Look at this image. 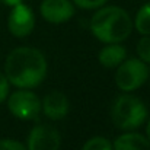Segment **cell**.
<instances>
[{
	"mask_svg": "<svg viewBox=\"0 0 150 150\" xmlns=\"http://www.w3.org/2000/svg\"><path fill=\"white\" fill-rule=\"evenodd\" d=\"M7 92H9V82H7L6 76L3 73H0V103L6 99Z\"/></svg>",
	"mask_w": 150,
	"mask_h": 150,
	"instance_id": "e0dca14e",
	"label": "cell"
},
{
	"mask_svg": "<svg viewBox=\"0 0 150 150\" xmlns=\"http://www.w3.org/2000/svg\"><path fill=\"white\" fill-rule=\"evenodd\" d=\"M9 111L19 120H34L41 112V99L31 91L21 89L7 99Z\"/></svg>",
	"mask_w": 150,
	"mask_h": 150,
	"instance_id": "5b68a950",
	"label": "cell"
},
{
	"mask_svg": "<svg viewBox=\"0 0 150 150\" xmlns=\"http://www.w3.org/2000/svg\"><path fill=\"white\" fill-rule=\"evenodd\" d=\"M82 150H112V143L102 136H96L89 139L83 144Z\"/></svg>",
	"mask_w": 150,
	"mask_h": 150,
	"instance_id": "4fadbf2b",
	"label": "cell"
},
{
	"mask_svg": "<svg viewBox=\"0 0 150 150\" xmlns=\"http://www.w3.org/2000/svg\"><path fill=\"white\" fill-rule=\"evenodd\" d=\"M73 1L77 7H82V9H98V7H102L108 0H73Z\"/></svg>",
	"mask_w": 150,
	"mask_h": 150,
	"instance_id": "9a60e30c",
	"label": "cell"
},
{
	"mask_svg": "<svg viewBox=\"0 0 150 150\" xmlns=\"http://www.w3.org/2000/svg\"><path fill=\"white\" fill-rule=\"evenodd\" d=\"M0 1H1L3 4H6V6H10V7H13V6L22 3V0H0Z\"/></svg>",
	"mask_w": 150,
	"mask_h": 150,
	"instance_id": "ac0fdd59",
	"label": "cell"
},
{
	"mask_svg": "<svg viewBox=\"0 0 150 150\" xmlns=\"http://www.w3.org/2000/svg\"><path fill=\"white\" fill-rule=\"evenodd\" d=\"M137 54L142 61L150 64V35H144L137 44Z\"/></svg>",
	"mask_w": 150,
	"mask_h": 150,
	"instance_id": "5bb4252c",
	"label": "cell"
},
{
	"mask_svg": "<svg viewBox=\"0 0 150 150\" xmlns=\"http://www.w3.org/2000/svg\"><path fill=\"white\" fill-rule=\"evenodd\" d=\"M149 70L146 63L140 58H130L124 60L118 66L115 73V82L122 92H133L144 85Z\"/></svg>",
	"mask_w": 150,
	"mask_h": 150,
	"instance_id": "277c9868",
	"label": "cell"
},
{
	"mask_svg": "<svg viewBox=\"0 0 150 150\" xmlns=\"http://www.w3.org/2000/svg\"><path fill=\"white\" fill-rule=\"evenodd\" d=\"M0 150H28L22 143L10 139H3L0 140Z\"/></svg>",
	"mask_w": 150,
	"mask_h": 150,
	"instance_id": "2e32d148",
	"label": "cell"
},
{
	"mask_svg": "<svg viewBox=\"0 0 150 150\" xmlns=\"http://www.w3.org/2000/svg\"><path fill=\"white\" fill-rule=\"evenodd\" d=\"M61 137L50 124H37L28 136V150H58Z\"/></svg>",
	"mask_w": 150,
	"mask_h": 150,
	"instance_id": "8992f818",
	"label": "cell"
},
{
	"mask_svg": "<svg viewBox=\"0 0 150 150\" xmlns=\"http://www.w3.org/2000/svg\"><path fill=\"white\" fill-rule=\"evenodd\" d=\"M41 108L50 120L58 121L63 120L69 112V99L64 93L58 91H52L45 95L44 100L41 102Z\"/></svg>",
	"mask_w": 150,
	"mask_h": 150,
	"instance_id": "9c48e42d",
	"label": "cell"
},
{
	"mask_svg": "<svg viewBox=\"0 0 150 150\" xmlns=\"http://www.w3.org/2000/svg\"><path fill=\"white\" fill-rule=\"evenodd\" d=\"M47 74L44 54L32 47H19L12 51L4 63V76L9 83L19 89L38 86Z\"/></svg>",
	"mask_w": 150,
	"mask_h": 150,
	"instance_id": "6da1fadb",
	"label": "cell"
},
{
	"mask_svg": "<svg viewBox=\"0 0 150 150\" xmlns=\"http://www.w3.org/2000/svg\"><path fill=\"white\" fill-rule=\"evenodd\" d=\"M7 26L12 35L18 38L28 37L35 26V18H34L32 9L23 3L13 6L7 19Z\"/></svg>",
	"mask_w": 150,
	"mask_h": 150,
	"instance_id": "52a82bcc",
	"label": "cell"
},
{
	"mask_svg": "<svg viewBox=\"0 0 150 150\" xmlns=\"http://www.w3.org/2000/svg\"><path fill=\"white\" fill-rule=\"evenodd\" d=\"M146 134H147V137H146V139L150 142V121H149V124H147V128H146Z\"/></svg>",
	"mask_w": 150,
	"mask_h": 150,
	"instance_id": "d6986e66",
	"label": "cell"
},
{
	"mask_svg": "<svg viewBox=\"0 0 150 150\" xmlns=\"http://www.w3.org/2000/svg\"><path fill=\"white\" fill-rule=\"evenodd\" d=\"M40 10L50 23H64L74 15V6L69 0H42Z\"/></svg>",
	"mask_w": 150,
	"mask_h": 150,
	"instance_id": "ba28073f",
	"label": "cell"
},
{
	"mask_svg": "<svg viewBox=\"0 0 150 150\" xmlns=\"http://www.w3.org/2000/svg\"><path fill=\"white\" fill-rule=\"evenodd\" d=\"M134 25L142 35H150V1L139 9Z\"/></svg>",
	"mask_w": 150,
	"mask_h": 150,
	"instance_id": "7c38bea8",
	"label": "cell"
},
{
	"mask_svg": "<svg viewBox=\"0 0 150 150\" xmlns=\"http://www.w3.org/2000/svg\"><path fill=\"white\" fill-rule=\"evenodd\" d=\"M125 57H127V50L118 42H112L99 51L98 60L103 67L114 69V67H118L125 60Z\"/></svg>",
	"mask_w": 150,
	"mask_h": 150,
	"instance_id": "30bf717a",
	"label": "cell"
},
{
	"mask_svg": "<svg viewBox=\"0 0 150 150\" xmlns=\"http://www.w3.org/2000/svg\"><path fill=\"white\" fill-rule=\"evenodd\" d=\"M112 150H150V142L142 134L127 133L114 142Z\"/></svg>",
	"mask_w": 150,
	"mask_h": 150,
	"instance_id": "8fae6325",
	"label": "cell"
},
{
	"mask_svg": "<svg viewBox=\"0 0 150 150\" xmlns=\"http://www.w3.org/2000/svg\"><path fill=\"white\" fill-rule=\"evenodd\" d=\"M91 31L100 42H122L130 37L133 31V22L124 9L118 6H108L99 9L92 16Z\"/></svg>",
	"mask_w": 150,
	"mask_h": 150,
	"instance_id": "7a4b0ae2",
	"label": "cell"
},
{
	"mask_svg": "<svg viewBox=\"0 0 150 150\" xmlns=\"http://www.w3.org/2000/svg\"><path fill=\"white\" fill-rule=\"evenodd\" d=\"M111 117L114 124L121 130H136L147 118L146 105L133 95H122L112 105Z\"/></svg>",
	"mask_w": 150,
	"mask_h": 150,
	"instance_id": "3957f363",
	"label": "cell"
}]
</instances>
